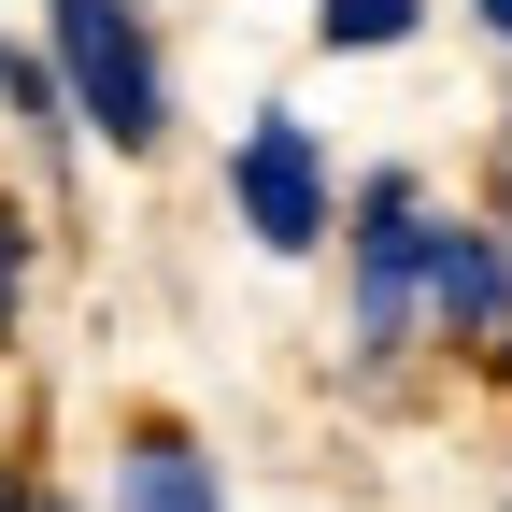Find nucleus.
Listing matches in <instances>:
<instances>
[{
  "instance_id": "1",
  "label": "nucleus",
  "mask_w": 512,
  "mask_h": 512,
  "mask_svg": "<svg viewBox=\"0 0 512 512\" xmlns=\"http://www.w3.org/2000/svg\"><path fill=\"white\" fill-rule=\"evenodd\" d=\"M43 29H57V72H72L86 143H114V157H157V143H171V72H157L143 0H43Z\"/></svg>"
},
{
  "instance_id": "2",
  "label": "nucleus",
  "mask_w": 512,
  "mask_h": 512,
  "mask_svg": "<svg viewBox=\"0 0 512 512\" xmlns=\"http://www.w3.org/2000/svg\"><path fill=\"white\" fill-rule=\"evenodd\" d=\"M427 242H441L427 185H413V171H370V185H356V356H370V370L399 356L413 313H427Z\"/></svg>"
},
{
  "instance_id": "3",
  "label": "nucleus",
  "mask_w": 512,
  "mask_h": 512,
  "mask_svg": "<svg viewBox=\"0 0 512 512\" xmlns=\"http://www.w3.org/2000/svg\"><path fill=\"white\" fill-rule=\"evenodd\" d=\"M228 200H242L256 256H313V242L342 228V200H328V157H313V128H299L285 100H256V128L228 143Z\"/></svg>"
},
{
  "instance_id": "4",
  "label": "nucleus",
  "mask_w": 512,
  "mask_h": 512,
  "mask_svg": "<svg viewBox=\"0 0 512 512\" xmlns=\"http://www.w3.org/2000/svg\"><path fill=\"white\" fill-rule=\"evenodd\" d=\"M427 313H441V342L498 356V342H512V242H498V228H441V242H427Z\"/></svg>"
},
{
  "instance_id": "5",
  "label": "nucleus",
  "mask_w": 512,
  "mask_h": 512,
  "mask_svg": "<svg viewBox=\"0 0 512 512\" xmlns=\"http://www.w3.org/2000/svg\"><path fill=\"white\" fill-rule=\"evenodd\" d=\"M114 512H228L214 456L185 427H128V456H114Z\"/></svg>"
},
{
  "instance_id": "6",
  "label": "nucleus",
  "mask_w": 512,
  "mask_h": 512,
  "mask_svg": "<svg viewBox=\"0 0 512 512\" xmlns=\"http://www.w3.org/2000/svg\"><path fill=\"white\" fill-rule=\"evenodd\" d=\"M0 100L29 114V143H72V128H86V114H72V72H57V43H43V57L0 43Z\"/></svg>"
},
{
  "instance_id": "7",
  "label": "nucleus",
  "mask_w": 512,
  "mask_h": 512,
  "mask_svg": "<svg viewBox=\"0 0 512 512\" xmlns=\"http://www.w3.org/2000/svg\"><path fill=\"white\" fill-rule=\"evenodd\" d=\"M413 29H427V0H313V43H328V57H384Z\"/></svg>"
},
{
  "instance_id": "8",
  "label": "nucleus",
  "mask_w": 512,
  "mask_h": 512,
  "mask_svg": "<svg viewBox=\"0 0 512 512\" xmlns=\"http://www.w3.org/2000/svg\"><path fill=\"white\" fill-rule=\"evenodd\" d=\"M15 285H29V214L0 200V342H15Z\"/></svg>"
},
{
  "instance_id": "9",
  "label": "nucleus",
  "mask_w": 512,
  "mask_h": 512,
  "mask_svg": "<svg viewBox=\"0 0 512 512\" xmlns=\"http://www.w3.org/2000/svg\"><path fill=\"white\" fill-rule=\"evenodd\" d=\"M470 15H484V29H498V43H512V0H470Z\"/></svg>"
},
{
  "instance_id": "10",
  "label": "nucleus",
  "mask_w": 512,
  "mask_h": 512,
  "mask_svg": "<svg viewBox=\"0 0 512 512\" xmlns=\"http://www.w3.org/2000/svg\"><path fill=\"white\" fill-rule=\"evenodd\" d=\"M0 512H29V470H0Z\"/></svg>"
},
{
  "instance_id": "11",
  "label": "nucleus",
  "mask_w": 512,
  "mask_h": 512,
  "mask_svg": "<svg viewBox=\"0 0 512 512\" xmlns=\"http://www.w3.org/2000/svg\"><path fill=\"white\" fill-rule=\"evenodd\" d=\"M29 512H72V498H43V484H29Z\"/></svg>"
},
{
  "instance_id": "12",
  "label": "nucleus",
  "mask_w": 512,
  "mask_h": 512,
  "mask_svg": "<svg viewBox=\"0 0 512 512\" xmlns=\"http://www.w3.org/2000/svg\"><path fill=\"white\" fill-rule=\"evenodd\" d=\"M498 185H512V143H498Z\"/></svg>"
}]
</instances>
